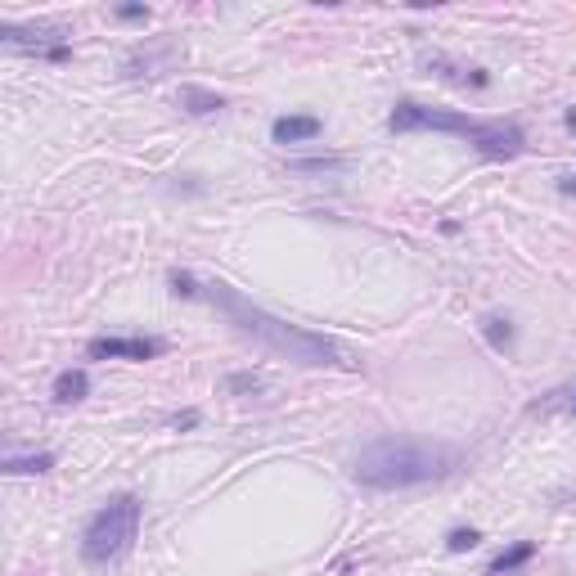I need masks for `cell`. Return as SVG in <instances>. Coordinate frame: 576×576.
Returning <instances> with one entry per match:
<instances>
[{
	"instance_id": "1",
	"label": "cell",
	"mask_w": 576,
	"mask_h": 576,
	"mask_svg": "<svg viewBox=\"0 0 576 576\" xmlns=\"http://www.w3.org/2000/svg\"><path fill=\"white\" fill-rule=\"evenodd\" d=\"M207 297H212L216 311L234 324V333L252 338L261 351H270V356L293 360V365H306V369H356V360H351L333 338H324V333H315V329H302V324L279 320V315H270L266 306L243 297L239 288L225 284V279H212V284H207Z\"/></svg>"
},
{
	"instance_id": "2",
	"label": "cell",
	"mask_w": 576,
	"mask_h": 576,
	"mask_svg": "<svg viewBox=\"0 0 576 576\" xmlns=\"http://www.w3.org/2000/svg\"><path fill=\"white\" fill-rule=\"evenodd\" d=\"M464 464L455 446L423 437H378L351 455V482L365 491H405V486L441 482Z\"/></svg>"
},
{
	"instance_id": "3",
	"label": "cell",
	"mask_w": 576,
	"mask_h": 576,
	"mask_svg": "<svg viewBox=\"0 0 576 576\" xmlns=\"http://www.w3.org/2000/svg\"><path fill=\"white\" fill-rule=\"evenodd\" d=\"M387 131H396V135H414V131L459 135V140H468L482 158H491V162H509V158H518V153L527 149V135H522L518 122H477V117L419 104V99H401V104L387 113Z\"/></svg>"
},
{
	"instance_id": "4",
	"label": "cell",
	"mask_w": 576,
	"mask_h": 576,
	"mask_svg": "<svg viewBox=\"0 0 576 576\" xmlns=\"http://www.w3.org/2000/svg\"><path fill=\"white\" fill-rule=\"evenodd\" d=\"M140 518H144L140 495L122 491V495H113V500H104L86 518V527H81V558H86L90 567H108V563H117V558H126L135 536H140Z\"/></svg>"
},
{
	"instance_id": "5",
	"label": "cell",
	"mask_w": 576,
	"mask_h": 576,
	"mask_svg": "<svg viewBox=\"0 0 576 576\" xmlns=\"http://www.w3.org/2000/svg\"><path fill=\"white\" fill-rule=\"evenodd\" d=\"M0 45L14 54H41V59H54V63H63L72 54V45L63 41V32H50V27L0 23Z\"/></svg>"
},
{
	"instance_id": "6",
	"label": "cell",
	"mask_w": 576,
	"mask_h": 576,
	"mask_svg": "<svg viewBox=\"0 0 576 576\" xmlns=\"http://www.w3.org/2000/svg\"><path fill=\"white\" fill-rule=\"evenodd\" d=\"M167 351L162 338H90L86 342V356L90 360H153Z\"/></svg>"
},
{
	"instance_id": "7",
	"label": "cell",
	"mask_w": 576,
	"mask_h": 576,
	"mask_svg": "<svg viewBox=\"0 0 576 576\" xmlns=\"http://www.w3.org/2000/svg\"><path fill=\"white\" fill-rule=\"evenodd\" d=\"M324 122L315 113H284L270 122V140L275 144H306V140H320Z\"/></svg>"
},
{
	"instance_id": "8",
	"label": "cell",
	"mask_w": 576,
	"mask_h": 576,
	"mask_svg": "<svg viewBox=\"0 0 576 576\" xmlns=\"http://www.w3.org/2000/svg\"><path fill=\"white\" fill-rule=\"evenodd\" d=\"M176 104L185 108L189 117H212L225 108V95H216V90H207V86H180Z\"/></svg>"
},
{
	"instance_id": "9",
	"label": "cell",
	"mask_w": 576,
	"mask_h": 576,
	"mask_svg": "<svg viewBox=\"0 0 576 576\" xmlns=\"http://www.w3.org/2000/svg\"><path fill=\"white\" fill-rule=\"evenodd\" d=\"M531 558H536V540H513L509 549L495 554V563L486 567V576H513V572H522Z\"/></svg>"
},
{
	"instance_id": "10",
	"label": "cell",
	"mask_w": 576,
	"mask_h": 576,
	"mask_svg": "<svg viewBox=\"0 0 576 576\" xmlns=\"http://www.w3.org/2000/svg\"><path fill=\"white\" fill-rule=\"evenodd\" d=\"M527 410L531 414H563V419H576V383L554 387V392H545L540 401H531Z\"/></svg>"
},
{
	"instance_id": "11",
	"label": "cell",
	"mask_w": 576,
	"mask_h": 576,
	"mask_svg": "<svg viewBox=\"0 0 576 576\" xmlns=\"http://www.w3.org/2000/svg\"><path fill=\"white\" fill-rule=\"evenodd\" d=\"M90 396V374L86 369H63L59 378H54V401L59 405H77Z\"/></svg>"
},
{
	"instance_id": "12",
	"label": "cell",
	"mask_w": 576,
	"mask_h": 576,
	"mask_svg": "<svg viewBox=\"0 0 576 576\" xmlns=\"http://www.w3.org/2000/svg\"><path fill=\"white\" fill-rule=\"evenodd\" d=\"M54 464H59V459H54V450H36V455H9L5 459V473L9 477H36V473H50Z\"/></svg>"
},
{
	"instance_id": "13",
	"label": "cell",
	"mask_w": 576,
	"mask_h": 576,
	"mask_svg": "<svg viewBox=\"0 0 576 576\" xmlns=\"http://www.w3.org/2000/svg\"><path fill=\"white\" fill-rule=\"evenodd\" d=\"M482 333H486V342H491L495 351H513V338H518V329H513L509 315H482Z\"/></svg>"
},
{
	"instance_id": "14",
	"label": "cell",
	"mask_w": 576,
	"mask_h": 576,
	"mask_svg": "<svg viewBox=\"0 0 576 576\" xmlns=\"http://www.w3.org/2000/svg\"><path fill=\"white\" fill-rule=\"evenodd\" d=\"M477 545H482V531H477V527H455V531L446 536V549H450V554H464V549H477Z\"/></svg>"
},
{
	"instance_id": "15",
	"label": "cell",
	"mask_w": 576,
	"mask_h": 576,
	"mask_svg": "<svg viewBox=\"0 0 576 576\" xmlns=\"http://www.w3.org/2000/svg\"><path fill=\"white\" fill-rule=\"evenodd\" d=\"M167 284H171V293H176V297H198V284H194V275H189V270H171Z\"/></svg>"
},
{
	"instance_id": "16",
	"label": "cell",
	"mask_w": 576,
	"mask_h": 576,
	"mask_svg": "<svg viewBox=\"0 0 576 576\" xmlns=\"http://www.w3.org/2000/svg\"><path fill=\"white\" fill-rule=\"evenodd\" d=\"M113 14L122 18V23H149V9H144V5H117Z\"/></svg>"
},
{
	"instance_id": "17",
	"label": "cell",
	"mask_w": 576,
	"mask_h": 576,
	"mask_svg": "<svg viewBox=\"0 0 576 576\" xmlns=\"http://www.w3.org/2000/svg\"><path fill=\"white\" fill-rule=\"evenodd\" d=\"M198 423H203V414H198V410H180V414H171V428H176V432L198 428Z\"/></svg>"
},
{
	"instance_id": "18",
	"label": "cell",
	"mask_w": 576,
	"mask_h": 576,
	"mask_svg": "<svg viewBox=\"0 0 576 576\" xmlns=\"http://www.w3.org/2000/svg\"><path fill=\"white\" fill-rule=\"evenodd\" d=\"M342 167V158H311V162H293V171H333Z\"/></svg>"
},
{
	"instance_id": "19",
	"label": "cell",
	"mask_w": 576,
	"mask_h": 576,
	"mask_svg": "<svg viewBox=\"0 0 576 576\" xmlns=\"http://www.w3.org/2000/svg\"><path fill=\"white\" fill-rule=\"evenodd\" d=\"M230 387H234V392H248V387H252V392H257V387H261V378H257V374H234V378H230Z\"/></svg>"
},
{
	"instance_id": "20",
	"label": "cell",
	"mask_w": 576,
	"mask_h": 576,
	"mask_svg": "<svg viewBox=\"0 0 576 576\" xmlns=\"http://www.w3.org/2000/svg\"><path fill=\"white\" fill-rule=\"evenodd\" d=\"M558 189H563V194H576V176H558Z\"/></svg>"
},
{
	"instance_id": "21",
	"label": "cell",
	"mask_w": 576,
	"mask_h": 576,
	"mask_svg": "<svg viewBox=\"0 0 576 576\" xmlns=\"http://www.w3.org/2000/svg\"><path fill=\"white\" fill-rule=\"evenodd\" d=\"M563 122H567V131H576V108H567V113H563Z\"/></svg>"
}]
</instances>
